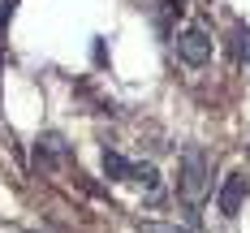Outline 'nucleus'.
Listing matches in <instances>:
<instances>
[{"mask_svg":"<svg viewBox=\"0 0 250 233\" xmlns=\"http://www.w3.org/2000/svg\"><path fill=\"white\" fill-rule=\"evenodd\" d=\"M211 190V155L203 147H186L181 151V169H177V194L186 203H203Z\"/></svg>","mask_w":250,"mask_h":233,"instance_id":"1","label":"nucleus"},{"mask_svg":"<svg viewBox=\"0 0 250 233\" xmlns=\"http://www.w3.org/2000/svg\"><path fill=\"white\" fill-rule=\"evenodd\" d=\"M177 56H181L190 69L211 65V35H207V30H199V26L181 30V35H177Z\"/></svg>","mask_w":250,"mask_h":233,"instance_id":"2","label":"nucleus"},{"mask_svg":"<svg viewBox=\"0 0 250 233\" xmlns=\"http://www.w3.org/2000/svg\"><path fill=\"white\" fill-rule=\"evenodd\" d=\"M246 194H250L246 173H242V169H237V173H229L225 186H220V212H225V216H237L242 203H246Z\"/></svg>","mask_w":250,"mask_h":233,"instance_id":"3","label":"nucleus"},{"mask_svg":"<svg viewBox=\"0 0 250 233\" xmlns=\"http://www.w3.org/2000/svg\"><path fill=\"white\" fill-rule=\"evenodd\" d=\"M69 143L56 134V129H48V134H39V147H35V164H69Z\"/></svg>","mask_w":250,"mask_h":233,"instance_id":"4","label":"nucleus"},{"mask_svg":"<svg viewBox=\"0 0 250 233\" xmlns=\"http://www.w3.org/2000/svg\"><path fill=\"white\" fill-rule=\"evenodd\" d=\"M100 164H104V177L108 181H129V173H134V160H125L121 151H108V147H104Z\"/></svg>","mask_w":250,"mask_h":233,"instance_id":"5","label":"nucleus"},{"mask_svg":"<svg viewBox=\"0 0 250 233\" xmlns=\"http://www.w3.org/2000/svg\"><path fill=\"white\" fill-rule=\"evenodd\" d=\"M129 181H138V186L147 190V199H160V169H155V164H134Z\"/></svg>","mask_w":250,"mask_h":233,"instance_id":"6","label":"nucleus"},{"mask_svg":"<svg viewBox=\"0 0 250 233\" xmlns=\"http://www.w3.org/2000/svg\"><path fill=\"white\" fill-rule=\"evenodd\" d=\"M138 233H190L181 225H164V220H138Z\"/></svg>","mask_w":250,"mask_h":233,"instance_id":"7","label":"nucleus"},{"mask_svg":"<svg viewBox=\"0 0 250 233\" xmlns=\"http://www.w3.org/2000/svg\"><path fill=\"white\" fill-rule=\"evenodd\" d=\"M237 56L250 61V30H237Z\"/></svg>","mask_w":250,"mask_h":233,"instance_id":"8","label":"nucleus"}]
</instances>
